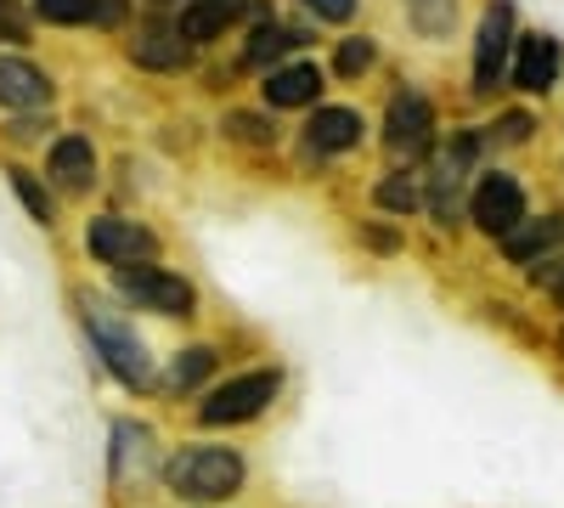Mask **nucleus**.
Listing matches in <instances>:
<instances>
[{
	"label": "nucleus",
	"instance_id": "nucleus-5",
	"mask_svg": "<svg viewBox=\"0 0 564 508\" xmlns=\"http://www.w3.org/2000/svg\"><path fill=\"white\" fill-rule=\"evenodd\" d=\"M79 249H85V260H97L108 271H124V266H141V260H159L164 244H159V233L148 220L102 209V215H90L79 226Z\"/></svg>",
	"mask_w": 564,
	"mask_h": 508
},
{
	"label": "nucleus",
	"instance_id": "nucleus-29",
	"mask_svg": "<svg viewBox=\"0 0 564 508\" xmlns=\"http://www.w3.org/2000/svg\"><path fill=\"white\" fill-rule=\"evenodd\" d=\"M300 7H305L316 23H350L361 0H300Z\"/></svg>",
	"mask_w": 564,
	"mask_h": 508
},
{
	"label": "nucleus",
	"instance_id": "nucleus-10",
	"mask_svg": "<svg viewBox=\"0 0 564 508\" xmlns=\"http://www.w3.org/2000/svg\"><path fill=\"white\" fill-rule=\"evenodd\" d=\"M102 181V153L90 136L63 130L52 148H45V187H57L63 198H85L90 187Z\"/></svg>",
	"mask_w": 564,
	"mask_h": 508
},
{
	"label": "nucleus",
	"instance_id": "nucleus-7",
	"mask_svg": "<svg viewBox=\"0 0 564 508\" xmlns=\"http://www.w3.org/2000/svg\"><path fill=\"white\" fill-rule=\"evenodd\" d=\"M159 430L148 419H113L108 424V486L124 491V486H141V480H159Z\"/></svg>",
	"mask_w": 564,
	"mask_h": 508
},
{
	"label": "nucleus",
	"instance_id": "nucleus-15",
	"mask_svg": "<svg viewBox=\"0 0 564 508\" xmlns=\"http://www.w3.org/2000/svg\"><path fill=\"white\" fill-rule=\"evenodd\" d=\"M57 102V85L40 63L29 57H0V108L18 114V119H34Z\"/></svg>",
	"mask_w": 564,
	"mask_h": 508
},
{
	"label": "nucleus",
	"instance_id": "nucleus-23",
	"mask_svg": "<svg viewBox=\"0 0 564 508\" xmlns=\"http://www.w3.org/2000/svg\"><path fill=\"white\" fill-rule=\"evenodd\" d=\"M372 204H379L384 215H417L423 209V175H412V170H390V175H379L372 181Z\"/></svg>",
	"mask_w": 564,
	"mask_h": 508
},
{
	"label": "nucleus",
	"instance_id": "nucleus-31",
	"mask_svg": "<svg viewBox=\"0 0 564 508\" xmlns=\"http://www.w3.org/2000/svg\"><path fill=\"white\" fill-rule=\"evenodd\" d=\"M558 350H564V334H558Z\"/></svg>",
	"mask_w": 564,
	"mask_h": 508
},
{
	"label": "nucleus",
	"instance_id": "nucleus-32",
	"mask_svg": "<svg viewBox=\"0 0 564 508\" xmlns=\"http://www.w3.org/2000/svg\"><path fill=\"white\" fill-rule=\"evenodd\" d=\"M186 7H193V0H186Z\"/></svg>",
	"mask_w": 564,
	"mask_h": 508
},
{
	"label": "nucleus",
	"instance_id": "nucleus-25",
	"mask_svg": "<svg viewBox=\"0 0 564 508\" xmlns=\"http://www.w3.org/2000/svg\"><path fill=\"white\" fill-rule=\"evenodd\" d=\"M406 18L423 40H446L457 23V0H406Z\"/></svg>",
	"mask_w": 564,
	"mask_h": 508
},
{
	"label": "nucleus",
	"instance_id": "nucleus-6",
	"mask_svg": "<svg viewBox=\"0 0 564 508\" xmlns=\"http://www.w3.org/2000/svg\"><path fill=\"white\" fill-rule=\"evenodd\" d=\"M435 108H430V97H423L417 85H401L395 97H390V108H384V153L395 159V170L406 164V170H417L423 159L435 153Z\"/></svg>",
	"mask_w": 564,
	"mask_h": 508
},
{
	"label": "nucleus",
	"instance_id": "nucleus-26",
	"mask_svg": "<svg viewBox=\"0 0 564 508\" xmlns=\"http://www.w3.org/2000/svg\"><path fill=\"white\" fill-rule=\"evenodd\" d=\"M372 63H379V40L372 34H350V40L334 45V74L339 79H361Z\"/></svg>",
	"mask_w": 564,
	"mask_h": 508
},
{
	"label": "nucleus",
	"instance_id": "nucleus-21",
	"mask_svg": "<svg viewBox=\"0 0 564 508\" xmlns=\"http://www.w3.org/2000/svg\"><path fill=\"white\" fill-rule=\"evenodd\" d=\"M238 18H243V0H193V7H181L175 29H181L186 45H204V40L226 34Z\"/></svg>",
	"mask_w": 564,
	"mask_h": 508
},
{
	"label": "nucleus",
	"instance_id": "nucleus-16",
	"mask_svg": "<svg viewBox=\"0 0 564 508\" xmlns=\"http://www.w3.org/2000/svg\"><path fill=\"white\" fill-rule=\"evenodd\" d=\"M124 52H130L135 68H148V74H181L186 63H193V45L181 40V29H175V23H159V18L141 23Z\"/></svg>",
	"mask_w": 564,
	"mask_h": 508
},
{
	"label": "nucleus",
	"instance_id": "nucleus-22",
	"mask_svg": "<svg viewBox=\"0 0 564 508\" xmlns=\"http://www.w3.org/2000/svg\"><path fill=\"white\" fill-rule=\"evenodd\" d=\"M7 187L18 193V204L29 209V220L40 226V233H52L57 226V198H52V187H45V175L29 170V164H7Z\"/></svg>",
	"mask_w": 564,
	"mask_h": 508
},
{
	"label": "nucleus",
	"instance_id": "nucleus-19",
	"mask_svg": "<svg viewBox=\"0 0 564 508\" xmlns=\"http://www.w3.org/2000/svg\"><path fill=\"white\" fill-rule=\"evenodd\" d=\"M558 244H564V215H536L502 238V255H508V266H536V260H553Z\"/></svg>",
	"mask_w": 564,
	"mask_h": 508
},
{
	"label": "nucleus",
	"instance_id": "nucleus-17",
	"mask_svg": "<svg viewBox=\"0 0 564 508\" xmlns=\"http://www.w3.org/2000/svg\"><path fill=\"white\" fill-rule=\"evenodd\" d=\"M423 209H430L435 226H457V215L468 209V164L441 153L435 170L423 175Z\"/></svg>",
	"mask_w": 564,
	"mask_h": 508
},
{
	"label": "nucleus",
	"instance_id": "nucleus-3",
	"mask_svg": "<svg viewBox=\"0 0 564 508\" xmlns=\"http://www.w3.org/2000/svg\"><path fill=\"white\" fill-rule=\"evenodd\" d=\"M282 374L276 361H260V367H238V374L215 379L198 401H193V424L198 430H243V424H260L265 412L282 401Z\"/></svg>",
	"mask_w": 564,
	"mask_h": 508
},
{
	"label": "nucleus",
	"instance_id": "nucleus-27",
	"mask_svg": "<svg viewBox=\"0 0 564 508\" xmlns=\"http://www.w3.org/2000/svg\"><path fill=\"white\" fill-rule=\"evenodd\" d=\"M531 130H536V119L513 108V114H502V119L486 130V142H502V148H525V142H531Z\"/></svg>",
	"mask_w": 564,
	"mask_h": 508
},
{
	"label": "nucleus",
	"instance_id": "nucleus-14",
	"mask_svg": "<svg viewBox=\"0 0 564 508\" xmlns=\"http://www.w3.org/2000/svg\"><path fill=\"white\" fill-rule=\"evenodd\" d=\"M322 90H327L322 63L300 57V63H282L260 79V102H265V114H294V108H316Z\"/></svg>",
	"mask_w": 564,
	"mask_h": 508
},
{
	"label": "nucleus",
	"instance_id": "nucleus-20",
	"mask_svg": "<svg viewBox=\"0 0 564 508\" xmlns=\"http://www.w3.org/2000/svg\"><path fill=\"white\" fill-rule=\"evenodd\" d=\"M300 45H305V34L300 29H289V23H260L249 40H243V68L249 74H271V68H282V57H289V52H300Z\"/></svg>",
	"mask_w": 564,
	"mask_h": 508
},
{
	"label": "nucleus",
	"instance_id": "nucleus-4",
	"mask_svg": "<svg viewBox=\"0 0 564 508\" xmlns=\"http://www.w3.org/2000/svg\"><path fill=\"white\" fill-rule=\"evenodd\" d=\"M108 294L124 311H148V316H164V322H193L204 311L198 283L186 271L164 266V260H141V266L108 271Z\"/></svg>",
	"mask_w": 564,
	"mask_h": 508
},
{
	"label": "nucleus",
	"instance_id": "nucleus-18",
	"mask_svg": "<svg viewBox=\"0 0 564 508\" xmlns=\"http://www.w3.org/2000/svg\"><path fill=\"white\" fill-rule=\"evenodd\" d=\"M34 18L52 29H119L130 0H34Z\"/></svg>",
	"mask_w": 564,
	"mask_h": 508
},
{
	"label": "nucleus",
	"instance_id": "nucleus-13",
	"mask_svg": "<svg viewBox=\"0 0 564 508\" xmlns=\"http://www.w3.org/2000/svg\"><path fill=\"white\" fill-rule=\"evenodd\" d=\"M215 374H220V345L193 339V345H181V350L159 367V390H164L170 401H198V396L215 385Z\"/></svg>",
	"mask_w": 564,
	"mask_h": 508
},
{
	"label": "nucleus",
	"instance_id": "nucleus-2",
	"mask_svg": "<svg viewBox=\"0 0 564 508\" xmlns=\"http://www.w3.org/2000/svg\"><path fill=\"white\" fill-rule=\"evenodd\" d=\"M159 486L170 502L186 508H220L249 491V452L231 441H181L164 452Z\"/></svg>",
	"mask_w": 564,
	"mask_h": 508
},
{
	"label": "nucleus",
	"instance_id": "nucleus-24",
	"mask_svg": "<svg viewBox=\"0 0 564 508\" xmlns=\"http://www.w3.org/2000/svg\"><path fill=\"white\" fill-rule=\"evenodd\" d=\"M220 136L238 148H276V119L265 108H231L220 119Z\"/></svg>",
	"mask_w": 564,
	"mask_h": 508
},
{
	"label": "nucleus",
	"instance_id": "nucleus-12",
	"mask_svg": "<svg viewBox=\"0 0 564 508\" xmlns=\"http://www.w3.org/2000/svg\"><path fill=\"white\" fill-rule=\"evenodd\" d=\"M508 79L525 90V97H547V90L564 79V45L553 40V34H520L513 40V68H508Z\"/></svg>",
	"mask_w": 564,
	"mask_h": 508
},
{
	"label": "nucleus",
	"instance_id": "nucleus-8",
	"mask_svg": "<svg viewBox=\"0 0 564 508\" xmlns=\"http://www.w3.org/2000/svg\"><path fill=\"white\" fill-rule=\"evenodd\" d=\"M361 142H367V119H361V108H345V102H316L311 119L300 125V159L305 164L345 159Z\"/></svg>",
	"mask_w": 564,
	"mask_h": 508
},
{
	"label": "nucleus",
	"instance_id": "nucleus-11",
	"mask_svg": "<svg viewBox=\"0 0 564 508\" xmlns=\"http://www.w3.org/2000/svg\"><path fill=\"white\" fill-rule=\"evenodd\" d=\"M508 68H513V7L508 0H491L480 18V34H475V90L480 97H491L508 79Z\"/></svg>",
	"mask_w": 564,
	"mask_h": 508
},
{
	"label": "nucleus",
	"instance_id": "nucleus-30",
	"mask_svg": "<svg viewBox=\"0 0 564 508\" xmlns=\"http://www.w3.org/2000/svg\"><path fill=\"white\" fill-rule=\"evenodd\" d=\"M356 238H361L367 249H379V255H395V249H401V233H390V226H372V220L356 226Z\"/></svg>",
	"mask_w": 564,
	"mask_h": 508
},
{
	"label": "nucleus",
	"instance_id": "nucleus-28",
	"mask_svg": "<svg viewBox=\"0 0 564 508\" xmlns=\"http://www.w3.org/2000/svg\"><path fill=\"white\" fill-rule=\"evenodd\" d=\"M0 40H7V45L29 40V7H23V0H0Z\"/></svg>",
	"mask_w": 564,
	"mask_h": 508
},
{
	"label": "nucleus",
	"instance_id": "nucleus-9",
	"mask_svg": "<svg viewBox=\"0 0 564 508\" xmlns=\"http://www.w3.org/2000/svg\"><path fill=\"white\" fill-rule=\"evenodd\" d=\"M468 220H475L486 238L502 244L520 220H531V209H525V187H520V181H513L508 170H486L475 187H468Z\"/></svg>",
	"mask_w": 564,
	"mask_h": 508
},
{
	"label": "nucleus",
	"instance_id": "nucleus-1",
	"mask_svg": "<svg viewBox=\"0 0 564 508\" xmlns=\"http://www.w3.org/2000/svg\"><path fill=\"white\" fill-rule=\"evenodd\" d=\"M74 316L85 328V345L97 356V367L124 390V396H153L159 390V356L148 350V339L135 334V316L97 289H74Z\"/></svg>",
	"mask_w": 564,
	"mask_h": 508
}]
</instances>
